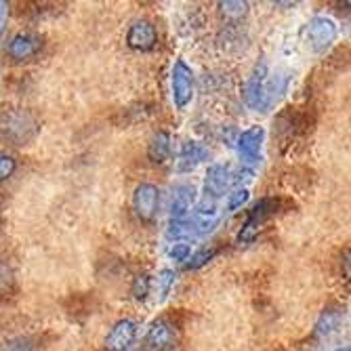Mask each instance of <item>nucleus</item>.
Segmentation results:
<instances>
[{
  "label": "nucleus",
  "mask_w": 351,
  "mask_h": 351,
  "mask_svg": "<svg viewBox=\"0 0 351 351\" xmlns=\"http://www.w3.org/2000/svg\"><path fill=\"white\" fill-rule=\"evenodd\" d=\"M15 171H17V160H15V158L11 154H7V152H0V183L11 179Z\"/></svg>",
  "instance_id": "obj_19"
},
{
  "label": "nucleus",
  "mask_w": 351,
  "mask_h": 351,
  "mask_svg": "<svg viewBox=\"0 0 351 351\" xmlns=\"http://www.w3.org/2000/svg\"><path fill=\"white\" fill-rule=\"evenodd\" d=\"M261 145H263L261 126H252V129L244 131L238 139V154L242 158V162H246V165L261 162Z\"/></svg>",
  "instance_id": "obj_10"
},
{
  "label": "nucleus",
  "mask_w": 351,
  "mask_h": 351,
  "mask_svg": "<svg viewBox=\"0 0 351 351\" xmlns=\"http://www.w3.org/2000/svg\"><path fill=\"white\" fill-rule=\"evenodd\" d=\"M43 49V36L34 34V32H19L7 45V55L13 61H29L36 57Z\"/></svg>",
  "instance_id": "obj_7"
},
{
  "label": "nucleus",
  "mask_w": 351,
  "mask_h": 351,
  "mask_svg": "<svg viewBox=\"0 0 351 351\" xmlns=\"http://www.w3.org/2000/svg\"><path fill=\"white\" fill-rule=\"evenodd\" d=\"M191 200H194V187L179 185L173 194V221H185L187 210L191 208Z\"/></svg>",
  "instance_id": "obj_15"
},
{
  "label": "nucleus",
  "mask_w": 351,
  "mask_h": 351,
  "mask_svg": "<svg viewBox=\"0 0 351 351\" xmlns=\"http://www.w3.org/2000/svg\"><path fill=\"white\" fill-rule=\"evenodd\" d=\"M158 206H160V189L152 183H141L137 185L135 194H133V210L135 215L149 223L158 215Z\"/></svg>",
  "instance_id": "obj_4"
},
{
  "label": "nucleus",
  "mask_w": 351,
  "mask_h": 351,
  "mask_svg": "<svg viewBox=\"0 0 351 351\" xmlns=\"http://www.w3.org/2000/svg\"><path fill=\"white\" fill-rule=\"evenodd\" d=\"M219 219H221V213H219V208L215 206V204H210V206H200L198 210H196V217H194V228L200 232V234H206V232H210L217 223H219ZM191 228V230H194Z\"/></svg>",
  "instance_id": "obj_16"
},
{
  "label": "nucleus",
  "mask_w": 351,
  "mask_h": 351,
  "mask_svg": "<svg viewBox=\"0 0 351 351\" xmlns=\"http://www.w3.org/2000/svg\"><path fill=\"white\" fill-rule=\"evenodd\" d=\"M0 351H36V347H34V343H32L29 339L17 337V339L7 341L3 347H0Z\"/></svg>",
  "instance_id": "obj_22"
},
{
  "label": "nucleus",
  "mask_w": 351,
  "mask_h": 351,
  "mask_svg": "<svg viewBox=\"0 0 351 351\" xmlns=\"http://www.w3.org/2000/svg\"><path fill=\"white\" fill-rule=\"evenodd\" d=\"M219 7H221V13L226 15V19H234V21H240L248 13L246 3H221Z\"/></svg>",
  "instance_id": "obj_18"
},
{
  "label": "nucleus",
  "mask_w": 351,
  "mask_h": 351,
  "mask_svg": "<svg viewBox=\"0 0 351 351\" xmlns=\"http://www.w3.org/2000/svg\"><path fill=\"white\" fill-rule=\"evenodd\" d=\"M276 208H278V202L274 198H263L261 202H257L252 206L246 223H244V228L240 232V240L242 242H252L254 238L259 236L261 228H263V223L276 215Z\"/></svg>",
  "instance_id": "obj_5"
},
{
  "label": "nucleus",
  "mask_w": 351,
  "mask_h": 351,
  "mask_svg": "<svg viewBox=\"0 0 351 351\" xmlns=\"http://www.w3.org/2000/svg\"><path fill=\"white\" fill-rule=\"evenodd\" d=\"M191 99H194V72L183 59H177L173 66V101L177 110H185Z\"/></svg>",
  "instance_id": "obj_2"
},
{
  "label": "nucleus",
  "mask_w": 351,
  "mask_h": 351,
  "mask_svg": "<svg viewBox=\"0 0 351 351\" xmlns=\"http://www.w3.org/2000/svg\"><path fill=\"white\" fill-rule=\"evenodd\" d=\"M236 181H238V175L234 173L232 167L215 165V167L208 169V175H206V191L213 198L226 196Z\"/></svg>",
  "instance_id": "obj_9"
},
{
  "label": "nucleus",
  "mask_w": 351,
  "mask_h": 351,
  "mask_svg": "<svg viewBox=\"0 0 351 351\" xmlns=\"http://www.w3.org/2000/svg\"><path fill=\"white\" fill-rule=\"evenodd\" d=\"M246 200H248V189H238V191H234L232 198H230V210H236V208L242 206Z\"/></svg>",
  "instance_id": "obj_24"
},
{
  "label": "nucleus",
  "mask_w": 351,
  "mask_h": 351,
  "mask_svg": "<svg viewBox=\"0 0 351 351\" xmlns=\"http://www.w3.org/2000/svg\"><path fill=\"white\" fill-rule=\"evenodd\" d=\"M137 337V324L133 320H120L112 326L110 335L106 337L108 351H126Z\"/></svg>",
  "instance_id": "obj_11"
},
{
  "label": "nucleus",
  "mask_w": 351,
  "mask_h": 351,
  "mask_svg": "<svg viewBox=\"0 0 351 351\" xmlns=\"http://www.w3.org/2000/svg\"><path fill=\"white\" fill-rule=\"evenodd\" d=\"M126 45L133 51L147 53L158 45V29L147 19H137L131 23L129 32H126Z\"/></svg>",
  "instance_id": "obj_6"
},
{
  "label": "nucleus",
  "mask_w": 351,
  "mask_h": 351,
  "mask_svg": "<svg viewBox=\"0 0 351 351\" xmlns=\"http://www.w3.org/2000/svg\"><path fill=\"white\" fill-rule=\"evenodd\" d=\"M337 38V25L328 17H313L307 23V40L315 51H324Z\"/></svg>",
  "instance_id": "obj_8"
},
{
  "label": "nucleus",
  "mask_w": 351,
  "mask_h": 351,
  "mask_svg": "<svg viewBox=\"0 0 351 351\" xmlns=\"http://www.w3.org/2000/svg\"><path fill=\"white\" fill-rule=\"evenodd\" d=\"M265 66L257 68V72L252 74L248 86H246V104L250 108H265V97H263V93H265Z\"/></svg>",
  "instance_id": "obj_13"
},
{
  "label": "nucleus",
  "mask_w": 351,
  "mask_h": 351,
  "mask_svg": "<svg viewBox=\"0 0 351 351\" xmlns=\"http://www.w3.org/2000/svg\"><path fill=\"white\" fill-rule=\"evenodd\" d=\"M187 254H189V246L187 244H175V248L171 250V257L175 261H187Z\"/></svg>",
  "instance_id": "obj_26"
},
{
  "label": "nucleus",
  "mask_w": 351,
  "mask_h": 351,
  "mask_svg": "<svg viewBox=\"0 0 351 351\" xmlns=\"http://www.w3.org/2000/svg\"><path fill=\"white\" fill-rule=\"evenodd\" d=\"M7 21H9V3L0 0V38H3L5 29H7Z\"/></svg>",
  "instance_id": "obj_25"
},
{
  "label": "nucleus",
  "mask_w": 351,
  "mask_h": 351,
  "mask_svg": "<svg viewBox=\"0 0 351 351\" xmlns=\"http://www.w3.org/2000/svg\"><path fill=\"white\" fill-rule=\"evenodd\" d=\"M343 322V313L341 309H326L322 315H320V320H317L315 324V335L317 337H324V335H330L332 330H337Z\"/></svg>",
  "instance_id": "obj_17"
},
{
  "label": "nucleus",
  "mask_w": 351,
  "mask_h": 351,
  "mask_svg": "<svg viewBox=\"0 0 351 351\" xmlns=\"http://www.w3.org/2000/svg\"><path fill=\"white\" fill-rule=\"evenodd\" d=\"M171 152H173V137L165 131L156 133L147 145V156L154 165H165L171 158Z\"/></svg>",
  "instance_id": "obj_12"
},
{
  "label": "nucleus",
  "mask_w": 351,
  "mask_h": 351,
  "mask_svg": "<svg viewBox=\"0 0 351 351\" xmlns=\"http://www.w3.org/2000/svg\"><path fill=\"white\" fill-rule=\"evenodd\" d=\"M175 282V274L173 271H162L160 278H158V284H160V299H165L171 291V286Z\"/></svg>",
  "instance_id": "obj_23"
},
{
  "label": "nucleus",
  "mask_w": 351,
  "mask_h": 351,
  "mask_svg": "<svg viewBox=\"0 0 351 351\" xmlns=\"http://www.w3.org/2000/svg\"><path fill=\"white\" fill-rule=\"evenodd\" d=\"M135 351H147V349H135Z\"/></svg>",
  "instance_id": "obj_27"
},
{
  "label": "nucleus",
  "mask_w": 351,
  "mask_h": 351,
  "mask_svg": "<svg viewBox=\"0 0 351 351\" xmlns=\"http://www.w3.org/2000/svg\"><path fill=\"white\" fill-rule=\"evenodd\" d=\"M40 133V120L34 112L23 108L0 110V139L9 145H29Z\"/></svg>",
  "instance_id": "obj_1"
},
{
  "label": "nucleus",
  "mask_w": 351,
  "mask_h": 351,
  "mask_svg": "<svg viewBox=\"0 0 351 351\" xmlns=\"http://www.w3.org/2000/svg\"><path fill=\"white\" fill-rule=\"evenodd\" d=\"M149 289H152V280H149V276H147V274H141V276H137L135 282H133V297H135L137 301H143V299L149 295Z\"/></svg>",
  "instance_id": "obj_20"
},
{
  "label": "nucleus",
  "mask_w": 351,
  "mask_h": 351,
  "mask_svg": "<svg viewBox=\"0 0 351 351\" xmlns=\"http://www.w3.org/2000/svg\"><path fill=\"white\" fill-rule=\"evenodd\" d=\"M145 341L154 351H175L179 345V330L171 320L160 317V320L152 322V326L147 328Z\"/></svg>",
  "instance_id": "obj_3"
},
{
  "label": "nucleus",
  "mask_w": 351,
  "mask_h": 351,
  "mask_svg": "<svg viewBox=\"0 0 351 351\" xmlns=\"http://www.w3.org/2000/svg\"><path fill=\"white\" fill-rule=\"evenodd\" d=\"M215 254H217V248H202V250H198L196 254H194V257H191V261L187 263V267L189 269H198V267H202L204 263H208L213 257H215Z\"/></svg>",
  "instance_id": "obj_21"
},
{
  "label": "nucleus",
  "mask_w": 351,
  "mask_h": 351,
  "mask_svg": "<svg viewBox=\"0 0 351 351\" xmlns=\"http://www.w3.org/2000/svg\"><path fill=\"white\" fill-rule=\"evenodd\" d=\"M206 156H208V149L202 147L200 143H194V141L185 143L179 154V171H191L202 160H206Z\"/></svg>",
  "instance_id": "obj_14"
}]
</instances>
